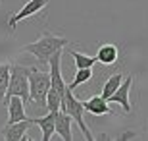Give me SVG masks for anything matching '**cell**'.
I'll list each match as a JSON object with an SVG mask.
<instances>
[{
  "instance_id": "obj_2",
  "label": "cell",
  "mask_w": 148,
  "mask_h": 141,
  "mask_svg": "<svg viewBox=\"0 0 148 141\" xmlns=\"http://www.w3.org/2000/svg\"><path fill=\"white\" fill-rule=\"evenodd\" d=\"M48 89H50L48 68L29 66V103H33L35 106H42L46 101Z\"/></svg>"
},
{
  "instance_id": "obj_14",
  "label": "cell",
  "mask_w": 148,
  "mask_h": 141,
  "mask_svg": "<svg viewBox=\"0 0 148 141\" xmlns=\"http://www.w3.org/2000/svg\"><path fill=\"white\" fill-rule=\"evenodd\" d=\"M90 79H92V68H77L75 76H73V81L67 83V87H69L71 91H75L79 85L90 81Z\"/></svg>"
},
{
  "instance_id": "obj_4",
  "label": "cell",
  "mask_w": 148,
  "mask_h": 141,
  "mask_svg": "<svg viewBox=\"0 0 148 141\" xmlns=\"http://www.w3.org/2000/svg\"><path fill=\"white\" fill-rule=\"evenodd\" d=\"M60 108L66 110V112L71 116V120L79 126V130H81V133H83L85 139L94 141L92 131L88 130V126L85 124V106H83V101L75 99V95H73V91L69 89V87H66V93H64V97H62V106Z\"/></svg>"
},
{
  "instance_id": "obj_16",
  "label": "cell",
  "mask_w": 148,
  "mask_h": 141,
  "mask_svg": "<svg viewBox=\"0 0 148 141\" xmlns=\"http://www.w3.org/2000/svg\"><path fill=\"white\" fill-rule=\"evenodd\" d=\"M121 81H123V74H114V76H110L108 79H106V83H104V87H102V99H110V95L117 89V87L121 85Z\"/></svg>"
},
{
  "instance_id": "obj_12",
  "label": "cell",
  "mask_w": 148,
  "mask_h": 141,
  "mask_svg": "<svg viewBox=\"0 0 148 141\" xmlns=\"http://www.w3.org/2000/svg\"><path fill=\"white\" fill-rule=\"evenodd\" d=\"M35 126L40 128V133H42V141H50L54 135V122H56V112H48L46 116H40V118H31Z\"/></svg>"
},
{
  "instance_id": "obj_8",
  "label": "cell",
  "mask_w": 148,
  "mask_h": 141,
  "mask_svg": "<svg viewBox=\"0 0 148 141\" xmlns=\"http://www.w3.org/2000/svg\"><path fill=\"white\" fill-rule=\"evenodd\" d=\"M133 81H135V77L129 76L125 79V81H121V85L115 89L114 93L110 95V99H108V103H115V104H121V108H123V112L129 114L131 112V103H129V91H131L133 87Z\"/></svg>"
},
{
  "instance_id": "obj_7",
  "label": "cell",
  "mask_w": 148,
  "mask_h": 141,
  "mask_svg": "<svg viewBox=\"0 0 148 141\" xmlns=\"http://www.w3.org/2000/svg\"><path fill=\"white\" fill-rule=\"evenodd\" d=\"M46 4H48V0H27V2H25V6H21V8H19V12H17V14H14V16L8 19L10 29H16L19 22H23L25 17L35 16L37 12H40L42 8H46Z\"/></svg>"
},
{
  "instance_id": "obj_3",
  "label": "cell",
  "mask_w": 148,
  "mask_h": 141,
  "mask_svg": "<svg viewBox=\"0 0 148 141\" xmlns=\"http://www.w3.org/2000/svg\"><path fill=\"white\" fill-rule=\"evenodd\" d=\"M10 97H19L23 103H29V66L10 64V83L6 89L4 104Z\"/></svg>"
},
{
  "instance_id": "obj_1",
  "label": "cell",
  "mask_w": 148,
  "mask_h": 141,
  "mask_svg": "<svg viewBox=\"0 0 148 141\" xmlns=\"http://www.w3.org/2000/svg\"><path fill=\"white\" fill-rule=\"evenodd\" d=\"M73 44L69 39L66 37H60V35H54V33H42L40 37L35 41V43H29V44H23V52H29V54H33L35 58L40 62V66H48V60L52 58L56 50H62Z\"/></svg>"
},
{
  "instance_id": "obj_6",
  "label": "cell",
  "mask_w": 148,
  "mask_h": 141,
  "mask_svg": "<svg viewBox=\"0 0 148 141\" xmlns=\"http://www.w3.org/2000/svg\"><path fill=\"white\" fill-rule=\"evenodd\" d=\"M31 126H33L31 118L19 120V122H14V124H6L0 128V135L4 137L6 141H25V139L29 141L27 131Z\"/></svg>"
},
{
  "instance_id": "obj_17",
  "label": "cell",
  "mask_w": 148,
  "mask_h": 141,
  "mask_svg": "<svg viewBox=\"0 0 148 141\" xmlns=\"http://www.w3.org/2000/svg\"><path fill=\"white\" fill-rule=\"evenodd\" d=\"M8 83H10V62H0V103H4Z\"/></svg>"
},
{
  "instance_id": "obj_15",
  "label": "cell",
  "mask_w": 148,
  "mask_h": 141,
  "mask_svg": "<svg viewBox=\"0 0 148 141\" xmlns=\"http://www.w3.org/2000/svg\"><path fill=\"white\" fill-rule=\"evenodd\" d=\"M69 54L75 60V68H94V64L98 62L96 56H88L83 52H77V50H71V44H69Z\"/></svg>"
},
{
  "instance_id": "obj_5",
  "label": "cell",
  "mask_w": 148,
  "mask_h": 141,
  "mask_svg": "<svg viewBox=\"0 0 148 141\" xmlns=\"http://www.w3.org/2000/svg\"><path fill=\"white\" fill-rule=\"evenodd\" d=\"M62 54H64V49L56 50L54 54H52V58L48 60V72H50V87L56 89V91L64 97L67 83L64 81V77H62Z\"/></svg>"
},
{
  "instance_id": "obj_11",
  "label": "cell",
  "mask_w": 148,
  "mask_h": 141,
  "mask_svg": "<svg viewBox=\"0 0 148 141\" xmlns=\"http://www.w3.org/2000/svg\"><path fill=\"white\" fill-rule=\"evenodd\" d=\"M6 106H8V122L6 124H14V122L29 118L27 112H25V103L19 97H10L6 101Z\"/></svg>"
},
{
  "instance_id": "obj_9",
  "label": "cell",
  "mask_w": 148,
  "mask_h": 141,
  "mask_svg": "<svg viewBox=\"0 0 148 141\" xmlns=\"http://www.w3.org/2000/svg\"><path fill=\"white\" fill-rule=\"evenodd\" d=\"M73 120L66 110H58L56 112V122H54V131L62 137L64 141H73V130H71Z\"/></svg>"
},
{
  "instance_id": "obj_13",
  "label": "cell",
  "mask_w": 148,
  "mask_h": 141,
  "mask_svg": "<svg viewBox=\"0 0 148 141\" xmlns=\"http://www.w3.org/2000/svg\"><path fill=\"white\" fill-rule=\"evenodd\" d=\"M117 58H119V49H117L115 44H112V43L102 44V47L98 49V52H96V60H98L100 64H104V66L115 64Z\"/></svg>"
},
{
  "instance_id": "obj_10",
  "label": "cell",
  "mask_w": 148,
  "mask_h": 141,
  "mask_svg": "<svg viewBox=\"0 0 148 141\" xmlns=\"http://www.w3.org/2000/svg\"><path fill=\"white\" fill-rule=\"evenodd\" d=\"M83 106H85V112H90L94 116H104V114H114L110 103L102 99V95H92L88 97L87 101H83Z\"/></svg>"
},
{
  "instance_id": "obj_18",
  "label": "cell",
  "mask_w": 148,
  "mask_h": 141,
  "mask_svg": "<svg viewBox=\"0 0 148 141\" xmlns=\"http://www.w3.org/2000/svg\"><path fill=\"white\" fill-rule=\"evenodd\" d=\"M44 106L48 108V112H58L62 106V95L56 89L50 87L48 93H46V101H44Z\"/></svg>"
}]
</instances>
